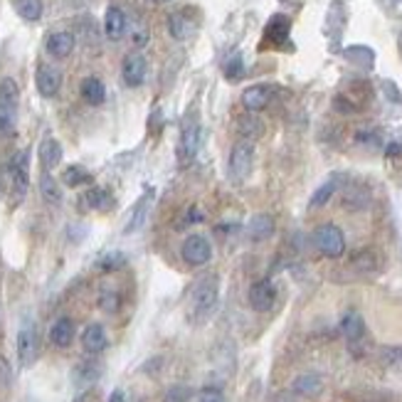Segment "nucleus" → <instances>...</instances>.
<instances>
[{
  "label": "nucleus",
  "instance_id": "44",
  "mask_svg": "<svg viewBox=\"0 0 402 402\" xmlns=\"http://www.w3.org/2000/svg\"><path fill=\"white\" fill-rule=\"evenodd\" d=\"M67 3H70V6H84L87 0H67Z\"/></svg>",
  "mask_w": 402,
  "mask_h": 402
},
{
  "label": "nucleus",
  "instance_id": "17",
  "mask_svg": "<svg viewBox=\"0 0 402 402\" xmlns=\"http://www.w3.org/2000/svg\"><path fill=\"white\" fill-rule=\"evenodd\" d=\"M10 176H12V188L18 193V198L25 195L28 190V151L18 154L10 163Z\"/></svg>",
  "mask_w": 402,
  "mask_h": 402
},
{
  "label": "nucleus",
  "instance_id": "6",
  "mask_svg": "<svg viewBox=\"0 0 402 402\" xmlns=\"http://www.w3.org/2000/svg\"><path fill=\"white\" fill-rule=\"evenodd\" d=\"M198 151H200V121H198V114H188L180 131V156L185 160H193Z\"/></svg>",
  "mask_w": 402,
  "mask_h": 402
},
{
  "label": "nucleus",
  "instance_id": "38",
  "mask_svg": "<svg viewBox=\"0 0 402 402\" xmlns=\"http://www.w3.org/2000/svg\"><path fill=\"white\" fill-rule=\"evenodd\" d=\"M188 397H190V390L185 385H173L163 402H188Z\"/></svg>",
  "mask_w": 402,
  "mask_h": 402
},
{
  "label": "nucleus",
  "instance_id": "7",
  "mask_svg": "<svg viewBox=\"0 0 402 402\" xmlns=\"http://www.w3.org/2000/svg\"><path fill=\"white\" fill-rule=\"evenodd\" d=\"M146 74H148L146 57H143V54H138V52L126 54L124 67H121V77H124L126 87H141V84L146 82Z\"/></svg>",
  "mask_w": 402,
  "mask_h": 402
},
{
  "label": "nucleus",
  "instance_id": "43",
  "mask_svg": "<svg viewBox=\"0 0 402 402\" xmlns=\"http://www.w3.org/2000/svg\"><path fill=\"white\" fill-rule=\"evenodd\" d=\"M109 402H126L124 392H121V390H114V392H112V397H109Z\"/></svg>",
  "mask_w": 402,
  "mask_h": 402
},
{
  "label": "nucleus",
  "instance_id": "33",
  "mask_svg": "<svg viewBox=\"0 0 402 402\" xmlns=\"http://www.w3.org/2000/svg\"><path fill=\"white\" fill-rule=\"evenodd\" d=\"M99 306L104 308V311H118V306H121V296H118L116 289H101V296H99Z\"/></svg>",
  "mask_w": 402,
  "mask_h": 402
},
{
  "label": "nucleus",
  "instance_id": "5",
  "mask_svg": "<svg viewBox=\"0 0 402 402\" xmlns=\"http://www.w3.org/2000/svg\"><path fill=\"white\" fill-rule=\"evenodd\" d=\"M180 255H183V262L190 266H202L213 260V247L202 235H190L185 237L183 247H180Z\"/></svg>",
  "mask_w": 402,
  "mask_h": 402
},
{
  "label": "nucleus",
  "instance_id": "26",
  "mask_svg": "<svg viewBox=\"0 0 402 402\" xmlns=\"http://www.w3.org/2000/svg\"><path fill=\"white\" fill-rule=\"evenodd\" d=\"M15 10L23 20L35 23L42 18V0H15Z\"/></svg>",
  "mask_w": 402,
  "mask_h": 402
},
{
  "label": "nucleus",
  "instance_id": "23",
  "mask_svg": "<svg viewBox=\"0 0 402 402\" xmlns=\"http://www.w3.org/2000/svg\"><path fill=\"white\" fill-rule=\"evenodd\" d=\"M168 32H171L176 40H185V37H190V32H193V23H190V18L185 12H173L171 18H168Z\"/></svg>",
  "mask_w": 402,
  "mask_h": 402
},
{
  "label": "nucleus",
  "instance_id": "15",
  "mask_svg": "<svg viewBox=\"0 0 402 402\" xmlns=\"http://www.w3.org/2000/svg\"><path fill=\"white\" fill-rule=\"evenodd\" d=\"M82 346L87 353H101V350L109 346V338H107V331H104V326L101 324H92L84 328L82 333Z\"/></svg>",
  "mask_w": 402,
  "mask_h": 402
},
{
  "label": "nucleus",
  "instance_id": "11",
  "mask_svg": "<svg viewBox=\"0 0 402 402\" xmlns=\"http://www.w3.org/2000/svg\"><path fill=\"white\" fill-rule=\"evenodd\" d=\"M35 84H37V92H40L45 99H52V96L59 92V87H62V74H59L57 67L40 65L37 67Z\"/></svg>",
  "mask_w": 402,
  "mask_h": 402
},
{
  "label": "nucleus",
  "instance_id": "36",
  "mask_svg": "<svg viewBox=\"0 0 402 402\" xmlns=\"http://www.w3.org/2000/svg\"><path fill=\"white\" fill-rule=\"evenodd\" d=\"M198 402H225V395H222L220 388L207 385V388H202V390L198 392Z\"/></svg>",
  "mask_w": 402,
  "mask_h": 402
},
{
  "label": "nucleus",
  "instance_id": "1",
  "mask_svg": "<svg viewBox=\"0 0 402 402\" xmlns=\"http://www.w3.org/2000/svg\"><path fill=\"white\" fill-rule=\"evenodd\" d=\"M220 299V282L218 277H205L200 279L190 294V316L193 321H205L213 314Z\"/></svg>",
  "mask_w": 402,
  "mask_h": 402
},
{
  "label": "nucleus",
  "instance_id": "14",
  "mask_svg": "<svg viewBox=\"0 0 402 402\" xmlns=\"http://www.w3.org/2000/svg\"><path fill=\"white\" fill-rule=\"evenodd\" d=\"M47 52L52 54L54 59H65L72 54V50H74V35L72 32H67V30H57V32H52V35L47 37Z\"/></svg>",
  "mask_w": 402,
  "mask_h": 402
},
{
  "label": "nucleus",
  "instance_id": "21",
  "mask_svg": "<svg viewBox=\"0 0 402 402\" xmlns=\"http://www.w3.org/2000/svg\"><path fill=\"white\" fill-rule=\"evenodd\" d=\"M40 160H42V168H45V171L57 168L59 160H62V146H59V141L45 138V141L40 143Z\"/></svg>",
  "mask_w": 402,
  "mask_h": 402
},
{
  "label": "nucleus",
  "instance_id": "12",
  "mask_svg": "<svg viewBox=\"0 0 402 402\" xmlns=\"http://www.w3.org/2000/svg\"><path fill=\"white\" fill-rule=\"evenodd\" d=\"M269 101H272V87H266V84H255L242 92V107L252 114L262 112Z\"/></svg>",
  "mask_w": 402,
  "mask_h": 402
},
{
  "label": "nucleus",
  "instance_id": "40",
  "mask_svg": "<svg viewBox=\"0 0 402 402\" xmlns=\"http://www.w3.org/2000/svg\"><path fill=\"white\" fill-rule=\"evenodd\" d=\"M12 378V370H10V363H8L6 355H0V385H8Z\"/></svg>",
  "mask_w": 402,
  "mask_h": 402
},
{
  "label": "nucleus",
  "instance_id": "22",
  "mask_svg": "<svg viewBox=\"0 0 402 402\" xmlns=\"http://www.w3.org/2000/svg\"><path fill=\"white\" fill-rule=\"evenodd\" d=\"M324 390V380L314 373H306V375H299L294 380V392L296 395H304V397H316L319 392Z\"/></svg>",
  "mask_w": 402,
  "mask_h": 402
},
{
  "label": "nucleus",
  "instance_id": "2",
  "mask_svg": "<svg viewBox=\"0 0 402 402\" xmlns=\"http://www.w3.org/2000/svg\"><path fill=\"white\" fill-rule=\"evenodd\" d=\"M20 89L18 82L10 77L0 79V134H12L18 121Z\"/></svg>",
  "mask_w": 402,
  "mask_h": 402
},
{
  "label": "nucleus",
  "instance_id": "42",
  "mask_svg": "<svg viewBox=\"0 0 402 402\" xmlns=\"http://www.w3.org/2000/svg\"><path fill=\"white\" fill-rule=\"evenodd\" d=\"M388 156H402L400 143H390V146H388Z\"/></svg>",
  "mask_w": 402,
  "mask_h": 402
},
{
  "label": "nucleus",
  "instance_id": "18",
  "mask_svg": "<svg viewBox=\"0 0 402 402\" xmlns=\"http://www.w3.org/2000/svg\"><path fill=\"white\" fill-rule=\"evenodd\" d=\"M341 333L346 336L348 343H358L363 336H366V324H363V316L355 314V311H348L341 321Z\"/></svg>",
  "mask_w": 402,
  "mask_h": 402
},
{
  "label": "nucleus",
  "instance_id": "27",
  "mask_svg": "<svg viewBox=\"0 0 402 402\" xmlns=\"http://www.w3.org/2000/svg\"><path fill=\"white\" fill-rule=\"evenodd\" d=\"M107 205V193L101 188H89L84 190V195L79 198V207L82 210H99V207Z\"/></svg>",
  "mask_w": 402,
  "mask_h": 402
},
{
  "label": "nucleus",
  "instance_id": "32",
  "mask_svg": "<svg viewBox=\"0 0 402 402\" xmlns=\"http://www.w3.org/2000/svg\"><path fill=\"white\" fill-rule=\"evenodd\" d=\"M62 180H65V185H70V188H79V185L89 183V180H92V176H89V173L84 171L82 166H70L65 171V176H62Z\"/></svg>",
  "mask_w": 402,
  "mask_h": 402
},
{
  "label": "nucleus",
  "instance_id": "24",
  "mask_svg": "<svg viewBox=\"0 0 402 402\" xmlns=\"http://www.w3.org/2000/svg\"><path fill=\"white\" fill-rule=\"evenodd\" d=\"M99 375H101L99 363H82V366H77V370H74V383H77L79 388H84V385L96 383Z\"/></svg>",
  "mask_w": 402,
  "mask_h": 402
},
{
  "label": "nucleus",
  "instance_id": "8",
  "mask_svg": "<svg viewBox=\"0 0 402 402\" xmlns=\"http://www.w3.org/2000/svg\"><path fill=\"white\" fill-rule=\"evenodd\" d=\"M37 331L32 324H25L18 333V358H20V366L28 368L35 363L37 358Z\"/></svg>",
  "mask_w": 402,
  "mask_h": 402
},
{
  "label": "nucleus",
  "instance_id": "4",
  "mask_svg": "<svg viewBox=\"0 0 402 402\" xmlns=\"http://www.w3.org/2000/svg\"><path fill=\"white\" fill-rule=\"evenodd\" d=\"M314 242H316V247L321 249V255L331 257V260L343 257V252H346V237H343V232H341V227H336V225H321L319 230L314 232Z\"/></svg>",
  "mask_w": 402,
  "mask_h": 402
},
{
  "label": "nucleus",
  "instance_id": "28",
  "mask_svg": "<svg viewBox=\"0 0 402 402\" xmlns=\"http://www.w3.org/2000/svg\"><path fill=\"white\" fill-rule=\"evenodd\" d=\"M237 129H240V134L244 136V141H252V138L262 136L264 124H262L257 116H242L240 121H237Z\"/></svg>",
  "mask_w": 402,
  "mask_h": 402
},
{
  "label": "nucleus",
  "instance_id": "41",
  "mask_svg": "<svg viewBox=\"0 0 402 402\" xmlns=\"http://www.w3.org/2000/svg\"><path fill=\"white\" fill-rule=\"evenodd\" d=\"M355 138H358V143H370V146H378L380 143V136L375 131H361Z\"/></svg>",
  "mask_w": 402,
  "mask_h": 402
},
{
  "label": "nucleus",
  "instance_id": "16",
  "mask_svg": "<svg viewBox=\"0 0 402 402\" xmlns=\"http://www.w3.org/2000/svg\"><path fill=\"white\" fill-rule=\"evenodd\" d=\"M50 341H52L57 348L72 346V341H74V321L67 319V316L54 321L52 328H50Z\"/></svg>",
  "mask_w": 402,
  "mask_h": 402
},
{
  "label": "nucleus",
  "instance_id": "34",
  "mask_svg": "<svg viewBox=\"0 0 402 402\" xmlns=\"http://www.w3.org/2000/svg\"><path fill=\"white\" fill-rule=\"evenodd\" d=\"M126 264V257L118 255V252H112V255L101 257L99 260V269L101 272H114V269H121Z\"/></svg>",
  "mask_w": 402,
  "mask_h": 402
},
{
  "label": "nucleus",
  "instance_id": "3",
  "mask_svg": "<svg viewBox=\"0 0 402 402\" xmlns=\"http://www.w3.org/2000/svg\"><path fill=\"white\" fill-rule=\"evenodd\" d=\"M252 163H255V143L252 141H237L232 146L230 160H227V173H230L232 180H244L252 171Z\"/></svg>",
  "mask_w": 402,
  "mask_h": 402
},
{
  "label": "nucleus",
  "instance_id": "20",
  "mask_svg": "<svg viewBox=\"0 0 402 402\" xmlns=\"http://www.w3.org/2000/svg\"><path fill=\"white\" fill-rule=\"evenodd\" d=\"M82 96L87 104H92V107H99V104H104V99H107V87H104V82L96 77H87L82 82Z\"/></svg>",
  "mask_w": 402,
  "mask_h": 402
},
{
  "label": "nucleus",
  "instance_id": "29",
  "mask_svg": "<svg viewBox=\"0 0 402 402\" xmlns=\"http://www.w3.org/2000/svg\"><path fill=\"white\" fill-rule=\"evenodd\" d=\"M350 264H353L358 272H373L375 266H378V257H375V252L370 247H363L358 255H353Z\"/></svg>",
  "mask_w": 402,
  "mask_h": 402
},
{
  "label": "nucleus",
  "instance_id": "39",
  "mask_svg": "<svg viewBox=\"0 0 402 402\" xmlns=\"http://www.w3.org/2000/svg\"><path fill=\"white\" fill-rule=\"evenodd\" d=\"M348 59H366V65H370V62H373V52H370V50H366V47H353V50H348Z\"/></svg>",
  "mask_w": 402,
  "mask_h": 402
},
{
  "label": "nucleus",
  "instance_id": "37",
  "mask_svg": "<svg viewBox=\"0 0 402 402\" xmlns=\"http://www.w3.org/2000/svg\"><path fill=\"white\" fill-rule=\"evenodd\" d=\"M242 72H244V67H242V57H240V54H235L232 59H227V65H225L227 79H240L242 77Z\"/></svg>",
  "mask_w": 402,
  "mask_h": 402
},
{
  "label": "nucleus",
  "instance_id": "35",
  "mask_svg": "<svg viewBox=\"0 0 402 402\" xmlns=\"http://www.w3.org/2000/svg\"><path fill=\"white\" fill-rule=\"evenodd\" d=\"M383 361L392 368H402V346H385Z\"/></svg>",
  "mask_w": 402,
  "mask_h": 402
},
{
  "label": "nucleus",
  "instance_id": "31",
  "mask_svg": "<svg viewBox=\"0 0 402 402\" xmlns=\"http://www.w3.org/2000/svg\"><path fill=\"white\" fill-rule=\"evenodd\" d=\"M266 35H269V40H274V42H284V37L289 35V20H286L284 15L272 18L269 20V25H266Z\"/></svg>",
  "mask_w": 402,
  "mask_h": 402
},
{
  "label": "nucleus",
  "instance_id": "10",
  "mask_svg": "<svg viewBox=\"0 0 402 402\" xmlns=\"http://www.w3.org/2000/svg\"><path fill=\"white\" fill-rule=\"evenodd\" d=\"M274 302H277V289H274V284L269 279H260V282L252 284V289H249V304H252L255 311H269L274 306Z\"/></svg>",
  "mask_w": 402,
  "mask_h": 402
},
{
  "label": "nucleus",
  "instance_id": "30",
  "mask_svg": "<svg viewBox=\"0 0 402 402\" xmlns=\"http://www.w3.org/2000/svg\"><path fill=\"white\" fill-rule=\"evenodd\" d=\"M40 190H42V198H45V200H50V202H59V200H62L59 185H57V180H54L52 173H50V171L42 173V178H40Z\"/></svg>",
  "mask_w": 402,
  "mask_h": 402
},
{
  "label": "nucleus",
  "instance_id": "25",
  "mask_svg": "<svg viewBox=\"0 0 402 402\" xmlns=\"http://www.w3.org/2000/svg\"><path fill=\"white\" fill-rule=\"evenodd\" d=\"M336 190H338V178L326 180V183L321 185L319 190H316L314 195H311V200H308V207H311V210H316V207H324L326 202L333 198V193H336Z\"/></svg>",
  "mask_w": 402,
  "mask_h": 402
},
{
  "label": "nucleus",
  "instance_id": "45",
  "mask_svg": "<svg viewBox=\"0 0 402 402\" xmlns=\"http://www.w3.org/2000/svg\"><path fill=\"white\" fill-rule=\"evenodd\" d=\"M154 3H166V0H154Z\"/></svg>",
  "mask_w": 402,
  "mask_h": 402
},
{
  "label": "nucleus",
  "instance_id": "9",
  "mask_svg": "<svg viewBox=\"0 0 402 402\" xmlns=\"http://www.w3.org/2000/svg\"><path fill=\"white\" fill-rule=\"evenodd\" d=\"M154 200H156V190L148 188L146 193L138 198V202L134 205V210H131V218H129V222H126V227H124L126 235H134V232H138L143 225H146L148 213H151V205H154Z\"/></svg>",
  "mask_w": 402,
  "mask_h": 402
},
{
  "label": "nucleus",
  "instance_id": "13",
  "mask_svg": "<svg viewBox=\"0 0 402 402\" xmlns=\"http://www.w3.org/2000/svg\"><path fill=\"white\" fill-rule=\"evenodd\" d=\"M126 30H129V20H126L124 10L116 6H109L107 15H104V32H107V37L116 42L126 35Z\"/></svg>",
  "mask_w": 402,
  "mask_h": 402
},
{
  "label": "nucleus",
  "instance_id": "19",
  "mask_svg": "<svg viewBox=\"0 0 402 402\" xmlns=\"http://www.w3.org/2000/svg\"><path fill=\"white\" fill-rule=\"evenodd\" d=\"M247 235L255 240V242H262V240H269L274 235V220L269 215H255L249 220L247 225Z\"/></svg>",
  "mask_w": 402,
  "mask_h": 402
}]
</instances>
